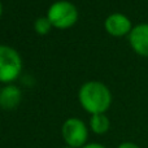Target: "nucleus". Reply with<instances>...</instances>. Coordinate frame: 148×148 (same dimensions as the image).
<instances>
[{"mask_svg": "<svg viewBox=\"0 0 148 148\" xmlns=\"http://www.w3.org/2000/svg\"><path fill=\"white\" fill-rule=\"evenodd\" d=\"M81 105L91 114L104 113L112 103L110 91L104 83L97 81H88L82 84L78 92Z\"/></svg>", "mask_w": 148, "mask_h": 148, "instance_id": "1", "label": "nucleus"}, {"mask_svg": "<svg viewBox=\"0 0 148 148\" xmlns=\"http://www.w3.org/2000/svg\"><path fill=\"white\" fill-rule=\"evenodd\" d=\"M47 17L51 21L52 26L57 29H68L78 20V10L75 5L66 0L55 1L47 12Z\"/></svg>", "mask_w": 148, "mask_h": 148, "instance_id": "2", "label": "nucleus"}, {"mask_svg": "<svg viewBox=\"0 0 148 148\" xmlns=\"http://www.w3.org/2000/svg\"><path fill=\"white\" fill-rule=\"evenodd\" d=\"M22 69V60L14 48L0 44V82H12Z\"/></svg>", "mask_w": 148, "mask_h": 148, "instance_id": "3", "label": "nucleus"}, {"mask_svg": "<svg viewBox=\"0 0 148 148\" xmlns=\"http://www.w3.org/2000/svg\"><path fill=\"white\" fill-rule=\"evenodd\" d=\"M61 135L66 146L73 148H82L86 146L88 138V130L84 122L79 118H68L61 127Z\"/></svg>", "mask_w": 148, "mask_h": 148, "instance_id": "4", "label": "nucleus"}, {"mask_svg": "<svg viewBox=\"0 0 148 148\" xmlns=\"http://www.w3.org/2000/svg\"><path fill=\"white\" fill-rule=\"evenodd\" d=\"M129 42L138 55L148 56V23L134 26L129 34Z\"/></svg>", "mask_w": 148, "mask_h": 148, "instance_id": "5", "label": "nucleus"}, {"mask_svg": "<svg viewBox=\"0 0 148 148\" xmlns=\"http://www.w3.org/2000/svg\"><path fill=\"white\" fill-rule=\"evenodd\" d=\"M105 29L110 35L114 36H122L125 34H130L131 31V21L129 20L127 16L122 13H112L105 20Z\"/></svg>", "mask_w": 148, "mask_h": 148, "instance_id": "6", "label": "nucleus"}, {"mask_svg": "<svg viewBox=\"0 0 148 148\" xmlns=\"http://www.w3.org/2000/svg\"><path fill=\"white\" fill-rule=\"evenodd\" d=\"M21 101V91L14 84H8L0 90V107L3 109H13Z\"/></svg>", "mask_w": 148, "mask_h": 148, "instance_id": "7", "label": "nucleus"}, {"mask_svg": "<svg viewBox=\"0 0 148 148\" xmlns=\"http://www.w3.org/2000/svg\"><path fill=\"white\" fill-rule=\"evenodd\" d=\"M90 126H91V130L94 131L95 134H105L108 130H109V118L104 114V113H97V114H91V118H90Z\"/></svg>", "mask_w": 148, "mask_h": 148, "instance_id": "8", "label": "nucleus"}, {"mask_svg": "<svg viewBox=\"0 0 148 148\" xmlns=\"http://www.w3.org/2000/svg\"><path fill=\"white\" fill-rule=\"evenodd\" d=\"M52 27V23L51 21L48 20V17H39L35 20V23H34V29H35V31L38 34H40V35H44V34H47L49 30H51Z\"/></svg>", "mask_w": 148, "mask_h": 148, "instance_id": "9", "label": "nucleus"}, {"mask_svg": "<svg viewBox=\"0 0 148 148\" xmlns=\"http://www.w3.org/2000/svg\"><path fill=\"white\" fill-rule=\"evenodd\" d=\"M117 148H140V147H139L138 144L133 143V142H123V143H121Z\"/></svg>", "mask_w": 148, "mask_h": 148, "instance_id": "10", "label": "nucleus"}, {"mask_svg": "<svg viewBox=\"0 0 148 148\" xmlns=\"http://www.w3.org/2000/svg\"><path fill=\"white\" fill-rule=\"evenodd\" d=\"M82 148H107V147L100 144V143H88V144H86V146H83Z\"/></svg>", "mask_w": 148, "mask_h": 148, "instance_id": "11", "label": "nucleus"}, {"mask_svg": "<svg viewBox=\"0 0 148 148\" xmlns=\"http://www.w3.org/2000/svg\"><path fill=\"white\" fill-rule=\"evenodd\" d=\"M1 12H3V7H1V3H0V16H1Z\"/></svg>", "mask_w": 148, "mask_h": 148, "instance_id": "12", "label": "nucleus"}, {"mask_svg": "<svg viewBox=\"0 0 148 148\" xmlns=\"http://www.w3.org/2000/svg\"><path fill=\"white\" fill-rule=\"evenodd\" d=\"M62 148H73V147H69V146H65V147H62Z\"/></svg>", "mask_w": 148, "mask_h": 148, "instance_id": "13", "label": "nucleus"}]
</instances>
